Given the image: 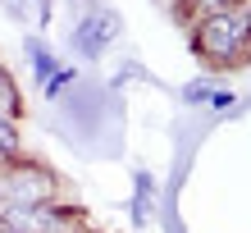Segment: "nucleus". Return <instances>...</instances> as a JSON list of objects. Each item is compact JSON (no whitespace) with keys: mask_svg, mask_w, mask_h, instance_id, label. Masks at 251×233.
<instances>
[{"mask_svg":"<svg viewBox=\"0 0 251 233\" xmlns=\"http://www.w3.org/2000/svg\"><path fill=\"white\" fill-rule=\"evenodd\" d=\"M247 41H251V19L247 5H228L219 14H205L197 19V32H192V46L205 64L215 69H238L247 64Z\"/></svg>","mask_w":251,"mask_h":233,"instance_id":"obj_1","label":"nucleus"},{"mask_svg":"<svg viewBox=\"0 0 251 233\" xmlns=\"http://www.w3.org/2000/svg\"><path fill=\"white\" fill-rule=\"evenodd\" d=\"M174 5H183V0H174Z\"/></svg>","mask_w":251,"mask_h":233,"instance_id":"obj_7","label":"nucleus"},{"mask_svg":"<svg viewBox=\"0 0 251 233\" xmlns=\"http://www.w3.org/2000/svg\"><path fill=\"white\" fill-rule=\"evenodd\" d=\"M46 201H60L55 169L37 165V160H9V165H0V210L5 206H46Z\"/></svg>","mask_w":251,"mask_h":233,"instance_id":"obj_2","label":"nucleus"},{"mask_svg":"<svg viewBox=\"0 0 251 233\" xmlns=\"http://www.w3.org/2000/svg\"><path fill=\"white\" fill-rule=\"evenodd\" d=\"M228 5H238V0H183L178 9H187V14H197V19H205V14H219V9H228Z\"/></svg>","mask_w":251,"mask_h":233,"instance_id":"obj_6","label":"nucleus"},{"mask_svg":"<svg viewBox=\"0 0 251 233\" xmlns=\"http://www.w3.org/2000/svg\"><path fill=\"white\" fill-rule=\"evenodd\" d=\"M0 229H9V233H78L82 215L60 206V201H46V206H5L0 210Z\"/></svg>","mask_w":251,"mask_h":233,"instance_id":"obj_3","label":"nucleus"},{"mask_svg":"<svg viewBox=\"0 0 251 233\" xmlns=\"http://www.w3.org/2000/svg\"><path fill=\"white\" fill-rule=\"evenodd\" d=\"M19 151H23V137H19V124H14V119H5V114H0V165H9V160H19Z\"/></svg>","mask_w":251,"mask_h":233,"instance_id":"obj_5","label":"nucleus"},{"mask_svg":"<svg viewBox=\"0 0 251 233\" xmlns=\"http://www.w3.org/2000/svg\"><path fill=\"white\" fill-rule=\"evenodd\" d=\"M0 114L5 119L19 124V114H23V96H19V82H14V74L5 64H0Z\"/></svg>","mask_w":251,"mask_h":233,"instance_id":"obj_4","label":"nucleus"},{"mask_svg":"<svg viewBox=\"0 0 251 233\" xmlns=\"http://www.w3.org/2000/svg\"><path fill=\"white\" fill-rule=\"evenodd\" d=\"M0 233H9V229H0Z\"/></svg>","mask_w":251,"mask_h":233,"instance_id":"obj_8","label":"nucleus"}]
</instances>
